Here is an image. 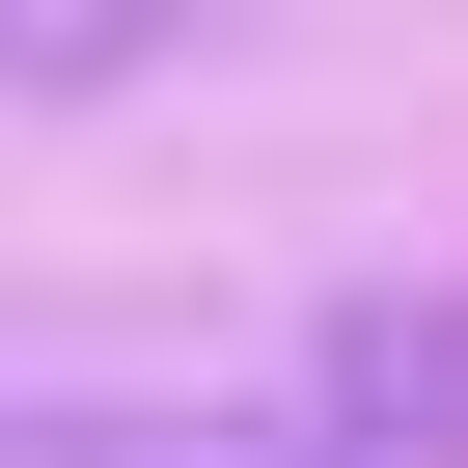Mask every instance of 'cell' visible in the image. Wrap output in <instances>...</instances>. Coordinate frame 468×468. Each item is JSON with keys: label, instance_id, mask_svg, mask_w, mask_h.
Listing matches in <instances>:
<instances>
[{"label": "cell", "instance_id": "cell-1", "mask_svg": "<svg viewBox=\"0 0 468 468\" xmlns=\"http://www.w3.org/2000/svg\"><path fill=\"white\" fill-rule=\"evenodd\" d=\"M0 468H468V303H276V331H165L0 386Z\"/></svg>", "mask_w": 468, "mask_h": 468}]
</instances>
